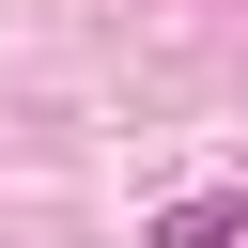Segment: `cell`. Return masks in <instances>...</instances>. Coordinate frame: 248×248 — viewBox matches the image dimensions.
I'll list each match as a JSON object with an SVG mask.
<instances>
[{
	"label": "cell",
	"mask_w": 248,
	"mask_h": 248,
	"mask_svg": "<svg viewBox=\"0 0 248 248\" xmlns=\"http://www.w3.org/2000/svg\"><path fill=\"white\" fill-rule=\"evenodd\" d=\"M232 232H248V186H186V202H170L140 248H232Z\"/></svg>",
	"instance_id": "cell-1"
}]
</instances>
